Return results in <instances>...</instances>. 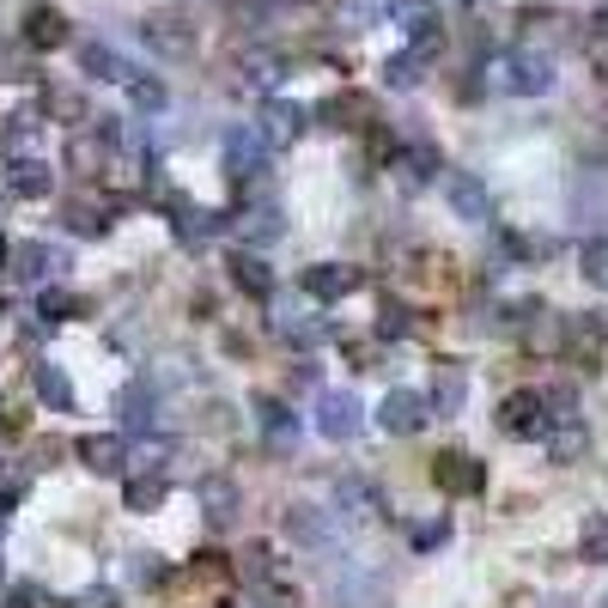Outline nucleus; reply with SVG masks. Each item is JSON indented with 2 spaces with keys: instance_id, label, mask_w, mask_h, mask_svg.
I'll return each mask as SVG.
<instances>
[{
  "instance_id": "obj_34",
  "label": "nucleus",
  "mask_w": 608,
  "mask_h": 608,
  "mask_svg": "<svg viewBox=\"0 0 608 608\" xmlns=\"http://www.w3.org/2000/svg\"><path fill=\"white\" fill-rule=\"evenodd\" d=\"M585 280L597 292H608V238L602 243H585Z\"/></svg>"
},
{
  "instance_id": "obj_2",
  "label": "nucleus",
  "mask_w": 608,
  "mask_h": 608,
  "mask_svg": "<svg viewBox=\"0 0 608 608\" xmlns=\"http://www.w3.org/2000/svg\"><path fill=\"white\" fill-rule=\"evenodd\" d=\"M494 426H499L506 438H548V426H554L548 396H541V390H511L506 402H499Z\"/></svg>"
},
{
  "instance_id": "obj_42",
  "label": "nucleus",
  "mask_w": 608,
  "mask_h": 608,
  "mask_svg": "<svg viewBox=\"0 0 608 608\" xmlns=\"http://www.w3.org/2000/svg\"><path fill=\"white\" fill-rule=\"evenodd\" d=\"M49 103H56L61 116H80V98H73V92H49Z\"/></svg>"
},
{
  "instance_id": "obj_35",
  "label": "nucleus",
  "mask_w": 608,
  "mask_h": 608,
  "mask_svg": "<svg viewBox=\"0 0 608 608\" xmlns=\"http://www.w3.org/2000/svg\"><path fill=\"white\" fill-rule=\"evenodd\" d=\"M445 536H450V517H432V524H413V548H420V554H432Z\"/></svg>"
},
{
  "instance_id": "obj_29",
  "label": "nucleus",
  "mask_w": 608,
  "mask_h": 608,
  "mask_svg": "<svg viewBox=\"0 0 608 608\" xmlns=\"http://www.w3.org/2000/svg\"><path fill=\"white\" fill-rule=\"evenodd\" d=\"M37 396H43L56 413H68L73 408V383H68V371L61 366H37Z\"/></svg>"
},
{
  "instance_id": "obj_37",
  "label": "nucleus",
  "mask_w": 608,
  "mask_h": 608,
  "mask_svg": "<svg viewBox=\"0 0 608 608\" xmlns=\"http://www.w3.org/2000/svg\"><path fill=\"white\" fill-rule=\"evenodd\" d=\"M128 92H134L140 110H165V86L159 80H140V73H134V80H128Z\"/></svg>"
},
{
  "instance_id": "obj_7",
  "label": "nucleus",
  "mask_w": 608,
  "mask_h": 608,
  "mask_svg": "<svg viewBox=\"0 0 608 608\" xmlns=\"http://www.w3.org/2000/svg\"><path fill=\"white\" fill-rule=\"evenodd\" d=\"M299 287H305L317 305H335V299H347L353 287H366V275H359V268H347V262H317V268H305Z\"/></svg>"
},
{
  "instance_id": "obj_41",
  "label": "nucleus",
  "mask_w": 608,
  "mask_h": 608,
  "mask_svg": "<svg viewBox=\"0 0 608 608\" xmlns=\"http://www.w3.org/2000/svg\"><path fill=\"white\" fill-rule=\"evenodd\" d=\"M80 608H116V590H86Z\"/></svg>"
},
{
  "instance_id": "obj_22",
  "label": "nucleus",
  "mask_w": 608,
  "mask_h": 608,
  "mask_svg": "<svg viewBox=\"0 0 608 608\" xmlns=\"http://www.w3.org/2000/svg\"><path fill=\"white\" fill-rule=\"evenodd\" d=\"M24 43H31V49L68 43V19H61L56 7H31V19H24Z\"/></svg>"
},
{
  "instance_id": "obj_27",
  "label": "nucleus",
  "mask_w": 608,
  "mask_h": 608,
  "mask_svg": "<svg viewBox=\"0 0 608 608\" xmlns=\"http://www.w3.org/2000/svg\"><path fill=\"white\" fill-rule=\"evenodd\" d=\"M80 61H86V73H98V80H116V86L134 80V68H128V61L116 56L110 43H86V49H80Z\"/></svg>"
},
{
  "instance_id": "obj_23",
  "label": "nucleus",
  "mask_w": 608,
  "mask_h": 608,
  "mask_svg": "<svg viewBox=\"0 0 608 608\" xmlns=\"http://www.w3.org/2000/svg\"><path fill=\"white\" fill-rule=\"evenodd\" d=\"M238 231H243L250 243H275L280 231H287V219H280L275 201H262V207H243V213H238Z\"/></svg>"
},
{
  "instance_id": "obj_16",
  "label": "nucleus",
  "mask_w": 608,
  "mask_h": 608,
  "mask_svg": "<svg viewBox=\"0 0 608 608\" xmlns=\"http://www.w3.org/2000/svg\"><path fill=\"white\" fill-rule=\"evenodd\" d=\"M80 462H86V469H98V475H116L128 462V438L122 432H86L80 438Z\"/></svg>"
},
{
  "instance_id": "obj_40",
  "label": "nucleus",
  "mask_w": 608,
  "mask_h": 608,
  "mask_svg": "<svg viewBox=\"0 0 608 608\" xmlns=\"http://www.w3.org/2000/svg\"><path fill=\"white\" fill-rule=\"evenodd\" d=\"M24 499V475H7V481H0V511H12Z\"/></svg>"
},
{
  "instance_id": "obj_26",
  "label": "nucleus",
  "mask_w": 608,
  "mask_h": 608,
  "mask_svg": "<svg viewBox=\"0 0 608 608\" xmlns=\"http://www.w3.org/2000/svg\"><path fill=\"white\" fill-rule=\"evenodd\" d=\"M231 280H238L243 292H256V299H268V292H275V275H268V262L256 250H238L231 256Z\"/></svg>"
},
{
  "instance_id": "obj_43",
  "label": "nucleus",
  "mask_w": 608,
  "mask_h": 608,
  "mask_svg": "<svg viewBox=\"0 0 608 608\" xmlns=\"http://www.w3.org/2000/svg\"><path fill=\"white\" fill-rule=\"evenodd\" d=\"M7 256H12V243H7V238H0V262H7Z\"/></svg>"
},
{
  "instance_id": "obj_28",
  "label": "nucleus",
  "mask_w": 608,
  "mask_h": 608,
  "mask_svg": "<svg viewBox=\"0 0 608 608\" xmlns=\"http://www.w3.org/2000/svg\"><path fill=\"white\" fill-rule=\"evenodd\" d=\"M165 494H171V481H165L159 469H152V475H134V481H128V511H159Z\"/></svg>"
},
{
  "instance_id": "obj_24",
  "label": "nucleus",
  "mask_w": 608,
  "mask_h": 608,
  "mask_svg": "<svg viewBox=\"0 0 608 608\" xmlns=\"http://www.w3.org/2000/svg\"><path fill=\"white\" fill-rule=\"evenodd\" d=\"M426 61H432V49H402V56H390V68H383V86H396V92H408V86L426 80Z\"/></svg>"
},
{
  "instance_id": "obj_10",
  "label": "nucleus",
  "mask_w": 608,
  "mask_h": 608,
  "mask_svg": "<svg viewBox=\"0 0 608 608\" xmlns=\"http://www.w3.org/2000/svg\"><path fill=\"white\" fill-rule=\"evenodd\" d=\"M256 128H262L268 147H292L299 128H305V110H299V103H287V98H268L262 116H256Z\"/></svg>"
},
{
  "instance_id": "obj_11",
  "label": "nucleus",
  "mask_w": 608,
  "mask_h": 608,
  "mask_svg": "<svg viewBox=\"0 0 608 608\" xmlns=\"http://www.w3.org/2000/svg\"><path fill=\"white\" fill-rule=\"evenodd\" d=\"M201 511H207V524H213V529H231V524H238V511H243V494L226 481V475H207V481H201Z\"/></svg>"
},
{
  "instance_id": "obj_13",
  "label": "nucleus",
  "mask_w": 608,
  "mask_h": 608,
  "mask_svg": "<svg viewBox=\"0 0 608 608\" xmlns=\"http://www.w3.org/2000/svg\"><path fill=\"white\" fill-rule=\"evenodd\" d=\"M541 445H548V462H578L590 450V426L578 420V413H566V420L548 426V438H541Z\"/></svg>"
},
{
  "instance_id": "obj_3",
  "label": "nucleus",
  "mask_w": 608,
  "mask_h": 608,
  "mask_svg": "<svg viewBox=\"0 0 608 608\" xmlns=\"http://www.w3.org/2000/svg\"><path fill=\"white\" fill-rule=\"evenodd\" d=\"M317 432L329 438V445H347V438L366 432V408H359L353 390H322L317 396Z\"/></svg>"
},
{
  "instance_id": "obj_36",
  "label": "nucleus",
  "mask_w": 608,
  "mask_h": 608,
  "mask_svg": "<svg viewBox=\"0 0 608 608\" xmlns=\"http://www.w3.org/2000/svg\"><path fill=\"white\" fill-rule=\"evenodd\" d=\"M335 499L347 506V517H359V511L371 506V487L366 481H341V487H335Z\"/></svg>"
},
{
  "instance_id": "obj_31",
  "label": "nucleus",
  "mask_w": 608,
  "mask_h": 608,
  "mask_svg": "<svg viewBox=\"0 0 608 608\" xmlns=\"http://www.w3.org/2000/svg\"><path fill=\"white\" fill-rule=\"evenodd\" d=\"M524 341L536 347V353H548V347H554V353H560V347H566V322H560V317H554V310H548V322H529V335H524Z\"/></svg>"
},
{
  "instance_id": "obj_21",
  "label": "nucleus",
  "mask_w": 608,
  "mask_h": 608,
  "mask_svg": "<svg viewBox=\"0 0 608 608\" xmlns=\"http://www.w3.org/2000/svg\"><path fill=\"white\" fill-rule=\"evenodd\" d=\"M116 408H122V426H128V432H147L152 413H159V396H152V383H147V378H134L122 396H116Z\"/></svg>"
},
{
  "instance_id": "obj_25",
  "label": "nucleus",
  "mask_w": 608,
  "mask_h": 608,
  "mask_svg": "<svg viewBox=\"0 0 608 608\" xmlns=\"http://www.w3.org/2000/svg\"><path fill=\"white\" fill-rule=\"evenodd\" d=\"M7 262H12V275H19V280H43V275H56V268H61V256L49 250V243H19Z\"/></svg>"
},
{
  "instance_id": "obj_8",
  "label": "nucleus",
  "mask_w": 608,
  "mask_h": 608,
  "mask_svg": "<svg viewBox=\"0 0 608 608\" xmlns=\"http://www.w3.org/2000/svg\"><path fill=\"white\" fill-rule=\"evenodd\" d=\"M383 597H390V585H383L378 572H341L329 585V602L335 608H383Z\"/></svg>"
},
{
  "instance_id": "obj_15",
  "label": "nucleus",
  "mask_w": 608,
  "mask_h": 608,
  "mask_svg": "<svg viewBox=\"0 0 608 608\" xmlns=\"http://www.w3.org/2000/svg\"><path fill=\"white\" fill-rule=\"evenodd\" d=\"M390 171H396V183H402L408 196H413V189H426V183L438 177V152L426 147V140H413V147L396 152V165H390Z\"/></svg>"
},
{
  "instance_id": "obj_6",
  "label": "nucleus",
  "mask_w": 608,
  "mask_h": 608,
  "mask_svg": "<svg viewBox=\"0 0 608 608\" xmlns=\"http://www.w3.org/2000/svg\"><path fill=\"white\" fill-rule=\"evenodd\" d=\"M445 196H450V213L469 219V226H487V219H494V196H487V183L475 171H450Z\"/></svg>"
},
{
  "instance_id": "obj_4",
  "label": "nucleus",
  "mask_w": 608,
  "mask_h": 608,
  "mask_svg": "<svg viewBox=\"0 0 608 608\" xmlns=\"http://www.w3.org/2000/svg\"><path fill=\"white\" fill-rule=\"evenodd\" d=\"M426 420H432V396H420V390H390L378 408V426L390 438H413Z\"/></svg>"
},
{
  "instance_id": "obj_30",
  "label": "nucleus",
  "mask_w": 608,
  "mask_h": 608,
  "mask_svg": "<svg viewBox=\"0 0 608 608\" xmlns=\"http://www.w3.org/2000/svg\"><path fill=\"white\" fill-rule=\"evenodd\" d=\"M578 548H585V560L608 566V517H602V511L585 517V536H578Z\"/></svg>"
},
{
  "instance_id": "obj_9",
  "label": "nucleus",
  "mask_w": 608,
  "mask_h": 608,
  "mask_svg": "<svg viewBox=\"0 0 608 608\" xmlns=\"http://www.w3.org/2000/svg\"><path fill=\"white\" fill-rule=\"evenodd\" d=\"M140 37H147V49H159L165 61H189V56H196V31H189L183 19H147V24H140Z\"/></svg>"
},
{
  "instance_id": "obj_17",
  "label": "nucleus",
  "mask_w": 608,
  "mask_h": 608,
  "mask_svg": "<svg viewBox=\"0 0 608 608\" xmlns=\"http://www.w3.org/2000/svg\"><path fill=\"white\" fill-rule=\"evenodd\" d=\"M7 189H12V196H24V201H43L49 189H56V171H49L43 159H24V152H19V159L7 165Z\"/></svg>"
},
{
  "instance_id": "obj_38",
  "label": "nucleus",
  "mask_w": 608,
  "mask_h": 608,
  "mask_svg": "<svg viewBox=\"0 0 608 608\" xmlns=\"http://www.w3.org/2000/svg\"><path fill=\"white\" fill-rule=\"evenodd\" d=\"M413 329H420V322H413L408 310H383V322H378V335H383V341H390V335H413Z\"/></svg>"
},
{
  "instance_id": "obj_5",
  "label": "nucleus",
  "mask_w": 608,
  "mask_h": 608,
  "mask_svg": "<svg viewBox=\"0 0 608 608\" xmlns=\"http://www.w3.org/2000/svg\"><path fill=\"white\" fill-rule=\"evenodd\" d=\"M268 152H275V147L262 140V128H256V122H238V128L226 134V171L238 177V183H250V177L268 165Z\"/></svg>"
},
{
  "instance_id": "obj_20",
  "label": "nucleus",
  "mask_w": 608,
  "mask_h": 608,
  "mask_svg": "<svg viewBox=\"0 0 608 608\" xmlns=\"http://www.w3.org/2000/svg\"><path fill=\"white\" fill-rule=\"evenodd\" d=\"M462 402H469V366H457V359H445L432 378V408L438 413H457Z\"/></svg>"
},
{
  "instance_id": "obj_19",
  "label": "nucleus",
  "mask_w": 608,
  "mask_h": 608,
  "mask_svg": "<svg viewBox=\"0 0 608 608\" xmlns=\"http://www.w3.org/2000/svg\"><path fill=\"white\" fill-rule=\"evenodd\" d=\"M287 529H292V541H299V548H335V524L317 506H292L287 511Z\"/></svg>"
},
{
  "instance_id": "obj_32",
  "label": "nucleus",
  "mask_w": 608,
  "mask_h": 608,
  "mask_svg": "<svg viewBox=\"0 0 608 608\" xmlns=\"http://www.w3.org/2000/svg\"><path fill=\"white\" fill-rule=\"evenodd\" d=\"M31 134H37V116H31V110L7 116V128H0V140H7V152H24V147H31Z\"/></svg>"
},
{
  "instance_id": "obj_1",
  "label": "nucleus",
  "mask_w": 608,
  "mask_h": 608,
  "mask_svg": "<svg viewBox=\"0 0 608 608\" xmlns=\"http://www.w3.org/2000/svg\"><path fill=\"white\" fill-rule=\"evenodd\" d=\"M487 80L511 98H548L560 73H554V56H541V49H499L487 61Z\"/></svg>"
},
{
  "instance_id": "obj_33",
  "label": "nucleus",
  "mask_w": 608,
  "mask_h": 608,
  "mask_svg": "<svg viewBox=\"0 0 608 608\" xmlns=\"http://www.w3.org/2000/svg\"><path fill=\"white\" fill-rule=\"evenodd\" d=\"M383 7H390V0H341V24H347V31H366Z\"/></svg>"
},
{
  "instance_id": "obj_44",
  "label": "nucleus",
  "mask_w": 608,
  "mask_h": 608,
  "mask_svg": "<svg viewBox=\"0 0 608 608\" xmlns=\"http://www.w3.org/2000/svg\"><path fill=\"white\" fill-rule=\"evenodd\" d=\"M602 608H608V602H602Z\"/></svg>"
},
{
  "instance_id": "obj_39",
  "label": "nucleus",
  "mask_w": 608,
  "mask_h": 608,
  "mask_svg": "<svg viewBox=\"0 0 608 608\" xmlns=\"http://www.w3.org/2000/svg\"><path fill=\"white\" fill-rule=\"evenodd\" d=\"M68 310H73V292H43V317L49 322H61Z\"/></svg>"
},
{
  "instance_id": "obj_14",
  "label": "nucleus",
  "mask_w": 608,
  "mask_h": 608,
  "mask_svg": "<svg viewBox=\"0 0 608 608\" xmlns=\"http://www.w3.org/2000/svg\"><path fill=\"white\" fill-rule=\"evenodd\" d=\"M432 481L445 487V494L469 499V494H481V487H487V469H481V462H475V457H438Z\"/></svg>"
},
{
  "instance_id": "obj_12",
  "label": "nucleus",
  "mask_w": 608,
  "mask_h": 608,
  "mask_svg": "<svg viewBox=\"0 0 608 608\" xmlns=\"http://www.w3.org/2000/svg\"><path fill=\"white\" fill-rule=\"evenodd\" d=\"M171 207H177V238H183L189 250H201L207 238L226 231V213H213V207H196V201H171Z\"/></svg>"
},
{
  "instance_id": "obj_18",
  "label": "nucleus",
  "mask_w": 608,
  "mask_h": 608,
  "mask_svg": "<svg viewBox=\"0 0 608 608\" xmlns=\"http://www.w3.org/2000/svg\"><path fill=\"white\" fill-rule=\"evenodd\" d=\"M256 426H262V438H268L275 450H292V445H299V420H292V408L275 402V396H262V402H256Z\"/></svg>"
}]
</instances>
